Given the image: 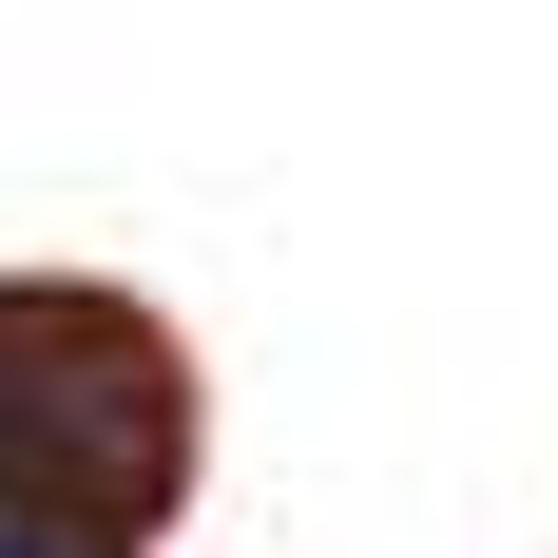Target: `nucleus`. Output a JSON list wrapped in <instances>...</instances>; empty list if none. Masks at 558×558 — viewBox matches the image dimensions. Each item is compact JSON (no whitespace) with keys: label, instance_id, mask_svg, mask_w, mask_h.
<instances>
[{"label":"nucleus","instance_id":"obj_1","mask_svg":"<svg viewBox=\"0 0 558 558\" xmlns=\"http://www.w3.org/2000/svg\"><path fill=\"white\" fill-rule=\"evenodd\" d=\"M193 501V366L116 289H0V558H135Z\"/></svg>","mask_w":558,"mask_h":558}]
</instances>
